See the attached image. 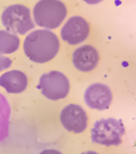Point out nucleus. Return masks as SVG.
Masks as SVG:
<instances>
[{"mask_svg": "<svg viewBox=\"0 0 136 154\" xmlns=\"http://www.w3.org/2000/svg\"><path fill=\"white\" fill-rule=\"evenodd\" d=\"M37 88L46 98L57 101L65 98L68 94L70 83L62 73L53 70L42 75Z\"/></svg>", "mask_w": 136, "mask_h": 154, "instance_id": "5", "label": "nucleus"}, {"mask_svg": "<svg viewBox=\"0 0 136 154\" xmlns=\"http://www.w3.org/2000/svg\"><path fill=\"white\" fill-rule=\"evenodd\" d=\"M39 154H62V152L55 149H45Z\"/></svg>", "mask_w": 136, "mask_h": 154, "instance_id": "14", "label": "nucleus"}, {"mask_svg": "<svg viewBox=\"0 0 136 154\" xmlns=\"http://www.w3.org/2000/svg\"><path fill=\"white\" fill-rule=\"evenodd\" d=\"M90 33V26L85 19L80 16L70 18L61 30L62 40L70 45H77L87 39Z\"/></svg>", "mask_w": 136, "mask_h": 154, "instance_id": "7", "label": "nucleus"}, {"mask_svg": "<svg viewBox=\"0 0 136 154\" xmlns=\"http://www.w3.org/2000/svg\"><path fill=\"white\" fill-rule=\"evenodd\" d=\"M12 64V61L11 58L2 56V54H0V72L6 69L7 68H9Z\"/></svg>", "mask_w": 136, "mask_h": 154, "instance_id": "13", "label": "nucleus"}, {"mask_svg": "<svg viewBox=\"0 0 136 154\" xmlns=\"http://www.w3.org/2000/svg\"><path fill=\"white\" fill-rule=\"evenodd\" d=\"M66 5L60 0H40L33 10V16L38 26L46 29H55L67 16Z\"/></svg>", "mask_w": 136, "mask_h": 154, "instance_id": "2", "label": "nucleus"}, {"mask_svg": "<svg viewBox=\"0 0 136 154\" xmlns=\"http://www.w3.org/2000/svg\"><path fill=\"white\" fill-rule=\"evenodd\" d=\"M85 2L88 3V4L90 5H95V4H98L99 2H101L103 0H83Z\"/></svg>", "mask_w": 136, "mask_h": 154, "instance_id": "15", "label": "nucleus"}, {"mask_svg": "<svg viewBox=\"0 0 136 154\" xmlns=\"http://www.w3.org/2000/svg\"><path fill=\"white\" fill-rule=\"evenodd\" d=\"M20 40L14 34L0 30V54H10L19 49Z\"/></svg>", "mask_w": 136, "mask_h": 154, "instance_id": "12", "label": "nucleus"}, {"mask_svg": "<svg viewBox=\"0 0 136 154\" xmlns=\"http://www.w3.org/2000/svg\"><path fill=\"white\" fill-rule=\"evenodd\" d=\"M1 19L7 31L13 34L25 35L35 27L30 10L21 4H14L7 7L2 12Z\"/></svg>", "mask_w": 136, "mask_h": 154, "instance_id": "4", "label": "nucleus"}, {"mask_svg": "<svg viewBox=\"0 0 136 154\" xmlns=\"http://www.w3.org/2000/svg\"><path fill=\"white\" fill-rule=\"evenodd\" d=\"M84 100L88 107L96 110H105L110 107L112 101L111 89L103 83H94L87 89Z\"/></svg>", "mask_w": 136, "mask_h": 154, "instance_id": "8", "label": "nucleus"}, {"mask_svg": "<svg viewBox=\"0 0 136 154\" xmlns=\"http://www.w3.org/2000/svg\"><path fill=\"white\" fill-rule=\"evenodd\" d=\"M11 106L4 95L0 94V142L9 136Z\"/></svg>", "mask_w": 136, "mask_h": 154, "instance_id": "11", "label": "nucleus"}, {"mask_svg": "<svg viewBox=\"0 0 136 154\" xmlns=\"http://www.w3.org/2000/svg\"><path fill=\"white\" fill-rule=\"evenodd\" d=\"M0 86L9 94H20L27 86V77L20 70H11L1 75Z\"/></svg>", "mask_w": 136, "mask_h": 154, "instance_id": "10", "label": "nucleus"}, {"mask_svg": "<svg viewBox=\"0 0 136 154\" xmlns=\"http://www.w3.org/2000/svg\"><path fill=\"white\" fill-rule=\"evenodd\" d=\"M57 35L48 30H37L27 36L23 50L30 61L45 63L53 59L59 51Z\"/></svg>", "mask_w": 136, "mask_h": 154, "instance_id": "1", "label": "nucleus"}, {"mask_svg": "<svg viewBox=\"0 0 136 154\" xmlns=\"http://www.w3.org/2000/svg\"><path fill=\"white\" fill-rule=\"evenodd\" d=\"M90 133L93 143L109 147L119 145L126 131L121 120L107 118L95 122Z\"/></svg>", "mask_w": 136, "mask_h": 154, "instance_id": "3", "label": "nucleus"}, {"mask_svg": "<svg viewBox=\"0 0 136 154\" xmlns=\"http://www.w3.org/2000/svg\"><path fill=\"white\" fill-rule=\"evenodd\" d=\"M81 154H99V152H95V151H87V152H83Z\"/></svg>", "mask_w": 136, "mask_h": 154, "instance_id": "16", "label": "nucleus"}, {"mask_svg": "<svg viewBox=\"0 0 136 154\" xmlns=\"http://www.w3.org/2000/svg\"><path fill=\"white\" fill-rule=\"evenodd\" d=\"M60 120L67 131L74 134L83 133L87 127L88 118L85 110L75 104H70L61 112Z\"/></svg>", "mask_w": 136, "mask_h": 154, "instance_id": "6", "label": "nucleus"}, {"mask_svg": "<svg viewBox=\"0 0 136 154\" xmlns=\"http://www.w3.org/2000/svg\"><path fill=\"white\" fill-rule=\"evenodd\" d=\"M99 55L97 50L90 45H84L74 51L72 62L77 69L82 72H90L97 66Z\"/></svg>", "mask_w": 136, "mask_h": 154, "instance_id": "9", "label": "nucleus"}]
</instances>
